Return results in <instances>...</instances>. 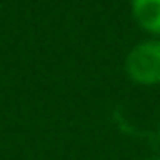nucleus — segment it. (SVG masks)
<instances>
[{"instance_id": "f257e3e1", "label": "nucleus", "mask_w": 160, "mask_h": 160, "mask_svg": "<svg viewBox=\"0 0 160 160\" xmlns=\"http://www.w3.org/2000/svg\"><path fill=\"white\" fill-rule=\"evenodd\" d=\"M127 79L142 88L160 86V38H145L134 44L123 62Z\"/></svg>"}, {"instance_id": "20e7f679", "label": "nucleus", "mask_w": 160, "mask_h": 160, "mask_svg": "<svg viewBox=\"0 0 160 160\" xmlns=\"http://www.w3.org/2000/svg\"><path fill=\"white\" fill-rule=\"evenodd\" d=\"M147 160H160V156H153V158H147Z\"/></svg>"}, {"instance_id": "f03ea898", "label": "nucleus", "mask_w": 160, "mask_h": 160, "mask_svg": "<svg viewBox=\"0 0 160 160\" xmlns=\"http://www.w3.org/2000/svg\"><path fill=\"white\" fill-rule=\"evenodd\" d=\"M129 11L147 38H160V0H129Z\"/></svg>"}, {"instance_id": "7ed1b4c3", "label": "nucleus", "mask_w": 160, "mask_h": 160, "mask_svg": "<svg viewBox=\"0 0 160 160\" xmlns=\"http://www.w3.org/2000/svg\"><path fill=\"white\" fill-rule=\"evenodd\" d=\"M156 140H158V147H160V127H158V132H156Z\"/></svg>"}]
</instances>
